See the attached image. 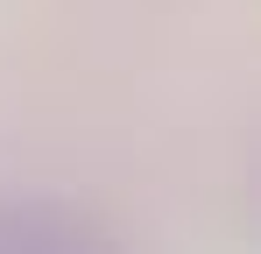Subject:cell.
Returning a JSON list of instances; mask_svg holds the SVG:
<instances>
[{"mask_svg": "<svg viewBox=\"0 0 261 254\" xmlns=\"http://www.w3.org/2000/svg\"><path fill=\"white\" fill-rule=\"evenodd\" d=\"M0 254H127V240L71 198L0 191Z\"/></svg>", "mask_w": 261, "mask_h": 254, "instance_id": "obj_1", "label": "cell"}]
</instances>
